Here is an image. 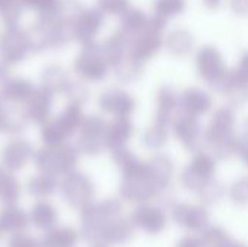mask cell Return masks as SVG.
Segmentation results:
<instances>
[{"label":"cell","instance_id":"1","mask_svg":"<svg viewBox=\"0 0 248 247\" xmlns=\"http://www.w3.org/2000/svg\"><path fill=\"white\" fill-rule=\"evenodd\" d=\"M237 114L230 105L217 108L212 112L211 121L205 128V146L217 160H230L237 156L238 140Z\"/></svg>","mask_w":248,"mask_h":247},{"label":"cell","instance_id":"2","mask_svg":"<svg viewBox=\"0 0 248 247\" xmlns=\"http://www.w3.org/2000/svg\"><path fill=\"white\" fill-rule=\"evenodd\" d=\"M26 32L33 54L62 49L73 41L71 26L60 20L55 15L38 16Z\"/></svg>","mask_w":248,"mask_h":247},{"label":"cell","instance_id":"3","mask_svg":"<svg viewBox=\"0 0 248 247\" xmlns=\"http://www.w3.org/2000/svg\"><path fill=\"white\" fill-rule=\"evenodd\" d=\"M119 195L129 204H144L157 198L161 192L150 172L148 163L137 160L128 169L122 170Z\"/></svg>","mask_w":248,"mask_h":247},{"label":"cell","instance_id":"4","mask_svg":"<svg viewBox=\"0 0 248 247\" xmlns=\"http://www.w3.org/2000/svg\"><path fill=\"white\" fill-rule=\"evenodd\" d=\"M122 215V204L116 198H106L97 204L92 202L80 211V237L89 243L102 242L108 223Z\"/></svg>","mask_w":248,"mask_h":247},{"label":"cell","instance_id":"5","mask_svg":"<svg viewBox=\"0 0 248 247\" xmlns=\"http://www.w3.org/2000/svg\"><path fill=\"white\" fill-rule=\"evenodd\" d=\"M80 163V151L68 143L58 146H44L35 150L33 165L39 172L49 173L57 178H64L77 170Z\"/></svg>","mask_w":248,"mask_h":247},{"label":"cell","instance_id":"6","mask_svg":"<svg viewBox=\"0 0 248 247\" xmlns=\"http://www.w3.org/2000/svg\"><path fill=\"white\" fill-rule=\"evenodd\" d=\"M166 29H167V22L153 15L150 17L148 26L144 31L128 38L129 54L142 63L153 60L155 55H158V52L164 47Z\"/></svg>","mask_w":248,"mask_h":247},{"label":"cell","instance_id":"7","mask_svg":"<svg viewBox=\"0 0 248 247\" xmlns=\"http://www.w3.org/2000/svg\"><path fill=\"white\" fill-rule=\"evenodd\" d=\"M195 68L198 77L218 92L230 71L221 49L211 44L198 48L195 54Z\"/></svg>","mask_w":248,"mask_h":247},{"label":"cell","instance_id":"8","mask_svg":"<svg viewBox=\"0 0 248 247\" xmlns=\"http://www.w3.org/2000/svg\"><path fill=\"white\" fill-rule=\"evenodd\" d=\"M73 71L86 83H100L108 77L110 66L103 57L99 42L81 47L73 60Z\"/></svg>","mask_w":248,"mask_h":247},{"label":"cell","instance_id":"9","mask_svg":"<svg viewBox=\"0 0 248 247\" xmlns=\"http://www.w3.org/2000/svg\"><path fill=\"white\" fill-rule=\"evenodd\" d=\"M217 173V157L208 151H198L193 153L192 160L180 173V185L190 191L198 192L205 183L215 178Z\"/></svg>","mask_w":248,"mask_h":247},{"label":"cell","instance_id":"10","mask_svg":"<svg viewBox=\"0 0 248 247\" xmlns=\"http://www.w3.org/2000/svg\"><path fill=\"white\" fill-rule=\"evenodd\" d=\"M60 191L64 201L74 210L81 211L94 199L96 188L92 178L83 172L74 170L62 178Z\"/></svg>","mask_w":248,"mask_h":247},{"label":"cell","instance_id":"11","mask_svg":"<svg viewBox=\"0 0 248 247\" xmlns=\"http://www.w3.org/2000/svg\"><path fill=\"white\" fill-rule=\"evenodd\" d=\"M106 119L97 114L86 115L80 128L76 147L78 148L80 154L96 157L106 150L105 144V131H106Z\"/></svg>","mask_w":248,"mask_h":247},{"label":"cell","instance_id":"12","mask_svg":"<svg viewBox=\"0 0 248 247\" xmlns=\"http://www.w3.org/2000/svg\"><path fill=\"white\" fill-rule=\"evenodd\" d=\"M32 54L26 29L20 26L4 28L0 33V60L10 66L23 63Z\"/></svg>","mask_w":248,"mask_h":247},{"label":"cell","instance_id":"13","mask_svg":"<svg viewBox=\"0 0 248 247\" xmlns=\"http://www.w3.org/2000/svg\"><path fill=\"white\" fill-rule=\"evenodd\" d=\"M171 132L182 147L190 153H198L205 146V128L199 122V118L179 112L173 119Z\"/></svg>","mask_w":248,"mask_h":247},{"label":"cell","instance_id":"14","mask_svg":"<svg viewBox=\"0 0 248 247\" xmlns=\"http://www.w3.org/2000/svg\"><path fill=\"white\" fill-rule=\"evenodd\" d=\"M97 106L103 114L113 118H131L137 109V99L128 90L110 86L100 92Z\"/></svg>","mask_w":248,"mask_h":247},{"label":"cell","instance_id":"15","mask_svg":"<svg viewBox=\"0 0 248 247\" xmlns=\"http://www.w3.org/2000/svg\"><path fill=\"white\" fill-rule=\"evenodd\" d=\"M105 15L97 7H84L71 23L73 41L81 47L96 42L99 33L105 26Z\"/></svg>","mask_w":248,"mask_h":247},{"label":"cell","instance_id":"16","mask_svg":"<svg viewBox=\"0 0 248 247\" xmlns=\"http://www.w3.org/2000/svg\"><path fill=\"white\" fill-rule=\"evenodd\" d=\"M35 148L32 143L22 137H13L10 141L4 144L0 153V165H3L7 170L16 173L28 166L31 160H33Z\"/></svg>","mask_w":248,"mask_h":247},{"label":"cell","instance_id":"17","mask_svg":"<svg viewBox=\"0 0 248 247\" xmlns=\"http://www.w3.org/2000/svg\"><path fill=\"white\" fill-rule=\"evenodd\" d=\"M55 95L44 86H36L28 102L25 103V112L29 119V124L36 127H42L52 118V106H54Z\"/></svg>","mask_w":248,"mask_h":247},{"label":"cell","instance_id":"18","mask_svg":"<svg viewBox=\"0 0 248 247\" xmlns=\"http://www.w3.org/2000/svg\"><path fill=\"white\" fill-rule=\"evenodd\" d=\"M214 109L212 95L196 86H190L179 95V112L187 114L195 118H202Z\"/></svg>","mask_w":248,"mask_h":247},{"label":"cell","instance_id":"19","mask_svg":"<svg viewBox=\"0 0 248 247\" xmlns=\"http://www.w3.org/2000/svg\"><path fill=\"white\" fill-rule=\"evenodd\" d=\"M132 223L137 229L142 230L147 234H158L167 227V214L166 211L150 202L140 204L131 215Z\"/></svg>","mask_w":248,"mask_h":247},{"label":"cell","instance_id":"20","mask_svg":"<svg viewBox=\"0 0 248 247\" xmlns=\"http://www.w3.org/2000/svg\"><path fill=\"white\" fill-rule=\"evenodd\" d=\"M173 220L190 231H203L209 223V213L205 205L196 204H177L171 205Z\"/></svg>","mask_w":248,"mask_h":247},{"label":"cell","instance_id":"21","mask_svg":"<svg viewBox=\"0 0 248 247\" xmlns=\"http://www.w3.org/2000/svg\"><path fill=\"white\" fill-rule=\"evenodd\" d=\"M219 92L234 109L244 108L248 103V77L238 68L230 70Z\"/></svg>","mask_w":248,"mask_h":247},{"label":"cell","instance_id":"22","mask_svg":"<svg viewBox=\"0 0 248 247\" xmlns=\"http://www.w3.org/2000/svg\"><path fill=\"white\" fill-rule=\"evenodd\" d=\"M179 92L170 86L163 84L155 93V112L154 122L170 127L176 115L179 114Z\"/></svg>","mask_w":248,"mask_h":247},{"label":"cell","instance_id":"23","mask_svg":"<svg viewBox=\"0 0 248 247\" xmlns=\"http://www.w3.org/2000/svg\"><path fill=\"white\" fill-rule=\"evenodd\" d=\"M135 134V125L131 118H113L106 125L105 144L108 150L126 147Z\"/></svg>","mask_w":248,"mask_h":247},{"label":"cell","instance_id":"24","mask_svg":"<svg viewBox=\"0 0 248 247\" xmlns=\"http://www.w3.org/2000/svg\"><path fill=\"white\" fill-rule=\"evenodd\" d=\"M35 87L36 86L32 83V80L20 76H12L9 80L0 84V98L3 102L10 105H25L33 93Z\"/></svg>","mask_w":248,"mask_h":247},{"label":"cell","instance_id":"25","mask_svg":"<svg viewBox=\"0 0 248 247\" xmlns=\"http://www.w3.org/2000/svg\"><path fill=\"white\" fill-rule=\"evenodd\" d=\"M84 116L86 115L83 112L81 105L67 102L64 109L55 118H51V121L55 125V128L58 130V132L62 135V138L65 141H68L76 132H78V128H80Z\"/></svg>","mask_w":248,"mask_h":247},{"label":"cell","instance_id":"26","mask_svg":"<svg viewBox=\"0 0 248 247\" xmlns=\"http://www.w3.org/2000/svg\"><path fill=\"white\" fill-rule=\"evenodd\" d=\"M195 47H196V39L193 33L185 26H177L169 31L167 35L164 36V48L173 57L177 58L187 57L193 52Z\"/></svg>","mask_w":248,"mask_h":247},{"label":"cell","instance_id":"27","mask_svg":"<svg viewBox=\"0 0 248 247\" xmlns=\"http://www.w3.org/2000/svg\"><path fill=\"white\" fill-rule=\"evenodd\" d=\"M147 163H148L150 172H151L160 192L161 194L167 192L169 188L171 186V182L174 178V170H176L173 159L166 153L157 151L150 160H147Z\"/></svg>","mask_w":248,"mask_h":247},{"label":"cell","instance_id":"28","mask_svg":"<svg viewBox=\"0 0 248 247\" xmlns=\"http://www.w3.org/2000/svg\"><path fill=\"white\" fill-rule=\"evenodd\" d=\"M135 224L131 218L126 217H118L106 224L102 242L109 246H122L129 243L135 236Z\"/></svg>","mask_w":248,"mask_h":247},{"label":"cell","instance_id":"29","mask_svg":"<svg viewBox=\"0 0 248 247\" xmlns=\"http://www.w3.org/2000/svg\"><path fill=\"white\" fill-rule=\"evenodd\" d=\"M115 79L119 83L124 84H132L135 82H138L142 76H144V70H145V63L140 61L138 58H135L134 55L129 54V51L116 63L110 67Z\"/></svg>","mask_w":248,"mask_h":247},{"label":"cell","instance_id":"30","mask_svg":"<svg viewBox=\"0 0 248 247\" xmlns=\"http://www.w3.org/2000/svg\"><path fill=\"white\" fill-rule=\"evenodd\" d=\"M29 124L25 108L20 105H10L3 109L0 116V132L17 137L20 135Z\"/></svg>","mask_w":248,"mask_h":247},{"label":"cell","instance_id":"31","mask_svg":"<svg viewBox=\"0 0 248 247\" xmlns=\"http://www.w3.org/2000/svg\"><path fill=\"white\" fill-rule=\"evenodd\" d=\"M29 224V215L15 205H4L0 210V233L1 234H16L26 230Z\"/></svg>","mask_w":248,"mask_h":247},{"label":"cell","instance_id":"32","mask_svg":"<svg viewBox=\"0 0 248 247\" xmlns=\"http://www.w3.org/2000/svg\"><path fill=\"white\" fill-rule=\"evenodd\" d=\"M71 80L68 71L58 63H49L46 64L39 76V82L41 86L46 87L48 90H51L54 95L64 92V89L67 87L68 82Z\"/></svg>","mask_w":248,"mask_h":247},{"label":"cell","instance_id":"33","mask_svg":"<svg viewBox=\"0 0 248 247\" xmlns=\"http://www.w3.org/2000/svg\"><path fill=\"white\" fill-rule=\"evenodd\" d=\"M28 215H29V223L35 229L44 230V231L51 230L58 223L57 208L45 199H39L36 204H33V207L31 208V213Z\"/></svg>","mask_w":248,"mask_h":247},{"label":"cell","instance_id":"34","mask_svg":"<svg viewBox=\"0 0 248 247\" xmlns=\"http://www.w3.org/2000/svg\"><path fill=\"white\" fill-rule=\"evenodd\" d=\"M150 17L141 7L137 6H129L125 13L121 16V22H119V31L124 32L126 35V38H131L137 33H140L141 31H144L148 23H150Z\"/></svg>","mask_w":248,"mask_h":247},{"label":"cell","instance_id":"35","mask_svg":"<svg viewBox=\"0 0 248 247\" xmlns=\"http://www.w3.org/2000/svg\"><path fill=\"white\" fill-rule=\"evenodd\" d=\"M58 188H60L58 178L44 172H39L38 175L32 176L26 183L28 194L38 199H46L52 197L58 191Z\"/></svg>","mask_w":248,"mask_h":247},{"label":"cell","instance_id":"36","mask_svg":"<svg viewBox=\"0 0 248 247\" xmlns=\"http://www.w3.org/2000/svg\"><path fill=\"white\" fill-rule=\"evenodd\" d=\"M80 233L73 227H52L39 240L41 247H76Z\"/></svg>","mask_w":248,"mask_h":247},{"label":"cell","instance_id":"37","mask_svg":"<svg viewBox=\"0 0 248 247\" xmlns=\"http://www.w3.org/2000/svg\"><path fill=\"white\" fill-rule=\"evenodd\" d=\"M100 49L103 57L112 67L128 52V38L124 32L118 29L106 39H103V42H100Z\"/></svg>","mask_w":248,"mask_h":247},{"label":"cell","instance_id":"38","mask_svg":"<svg viewBox=\"0 0 248 247\" xmlns=\"http://www.w3.org/2000/svg\"><path fill=\"white\" fill-rule=\"evenodd\" d=\"M22 186L13 172L0 165V202L4 205H15L20 199Z\"/></svg>","mask_w":248,"mask_h":247},{"label":"cell","instance_id":"39","mask_svg":"<svg viewBox=\"0 0 248 247\" xmlns=\"http://www.w3.org/2000/svg\"><path fill=\"white\" fill-rule=\"evenodd\" d=\"M169 135H170V127L153 121V124L144 130L141 135V143L147 150L157 153L167 146Z\"/></svg>","mask_w":248,"mask_h":247},{"label":"cell","instance_id":"40","mask_svg":"<svg viewBox=\"0 0 248 247\" xmlns=\"http://www.w3.org/2000/svg\"><path fill=\"white\" fill-rule=\"evenodd\" d=\"M187 0H153V15L169 22L185 13Z\"/></svg>","mask_w":248,"mask_h":247},{"label":"cell","instance_id":"41","mask_svg":"<svg viewBox=\"0 0 248 247\" xmlns=\"http://www.w3.org/2000/svg\"><path fill=\"white\" fill-rule=\"evenodd\" d=\"M196 195H198V198L201 199V202H202L203 205H215V204H218V202L224 198V195H225V188H224V185H222L219 181H217V179L214 178V179H211L208 183H205V185L196 192Z\"/></svg>","mask_w":248,"mask_h":247},{"label":"cell","instance_id":"42","mask_svg":"<svg viewBox=\"0 0 248 247\" xmlns=\"http://www.w3.org/2000/svg\"><path fill=\"white\" fill-rule=\"evenodd\" d=\"M201 242L203 247H227L231 243V236L225 229L212 226L203 230Z\"/></svg>","mask_w":248,"mask_h":247},{"label":"cell","instance_id":"43","mask_svg":"<svg viewBox=\"0 0 248 247\" xmlns=\"http://www.w3.org/2000/svg\"><path fill=\"white\" fill-rule=\"evenodd\" d=\"M62 95L65 96L68 103H76V105H84L89 99V87L87 83L81 79L78 80H70L67 87L64 89Z\"/></svg>","mask_w":248,"mask_h":247},{"label":"cell","instance_id":"44","mask_svg":"<svg viewBox=\"0 0 248 247\" xmlns=\"http://www.w3.org/2000/svg\"><path fill=\"white\" fill-rule=\"evenodd\" d=\"M23 9L33 10L38 16H52L57 13L61 0H19Z\"/></svg>","mask_w":248,"mask_h":247},{"label":"cell","instance_id":"45","mask_svg":"<svg viewBox=\"0 0 248 247\" xmlns=\"http://www.w3.org/2000/svg\"><path fill=\"white\" fill-rule=\"evenodd\" d=\"M86 6L83 4L81 0H61V4L55 13V16L62 20L64 23L70 25L74 22V19L80 15V12L84 9Z\"/></svg>","mask_w":248,"mask_h":247},{"label":"cell","instance_id":"46","mask_svg":"<svg viewBox=\"0 0 248 247\" xmlns=\"http://www.w3.org/2000/svg\"><path fill=\"white\" fill-rule=\"evenodd\" d=\"M228 197L235 205H248V176H241L232 182L228 191Z\"/></svg>","mask_w":248,"mask_h":247},{"label":"cell","instance_id":"47","mask_svg":"<svg viewBox=\"0 0 248 247\" xmlns=\"http://www.w3.org/2000/svg\"><path fill=\"white\" fill-rule=\"evenodd\" d=\"M96 7L105 16H122L129 7V0H96Z\"/></svg>","mask_w":248,"mask_h":247},{"label":"cell","instance_id":"48","mask_svg":"<svg viewBox=\"0 0 248 247\" xmlns=\"http://www.w3.org/2000/svg\"><path fill=\"white\" fill-rule=\"evenodd\" d=\"M23 7L20 3H16L4 10L0 12V22L4 25V28H10V26H19L22 16H23Z\"/></svg>","mask_w":248,"mask_h":247},{"label":"cell","instance_id":"49","mask_svg":"<svg viewBox=\"0 0 248 247\" xmlns=\"http://www.w3.org/2000/svg\"><path fill=\"white\" fill-rule=\"evenodd\" d=\"M7 247H41V245H39V240H36L33 236L22 231V233H16L10 236L7 242Z\"/></svg>","mask_w":248,"mask_h":247},{"label":"cell","instance_id":"50","mask_svg":"<svg viewBox=\"0 0 248 247\" xmlns=\"http://www.w3.org/2000/svg\"><path fill=\"white\" fill-rule=\"evenodd\" d=\"M228 4L237 16H248V0H230Z\"/></svg>","mask_w":248,"mask_h":247},{"label":"cell","instance_id":"51","mask_svg":"<svg viewBox=\"0 0 248 247\" xmlns=\"http://www.w3.org/2000/svg\"><path fill=\"white\" fill-rule=\"evenodd\" d=\"M237 156L240 157V160L248 167V137L247 135H241L240 134V140H238V150H237Z\"/></svg>","mask_w":248,"mask_h":247},{"label":"cell","instance_id":"52","mask_svg":"<svg viewBox=\"0 0 248 247\" xmlns=\"http://www.w3.org/2000/svg\"><path fill=\"white\" fill-rule=\"evenodd\" d=\"M176 247H203V245H202L201 239L187 236V237H183L182 240H179L176 243Z\"/></svg>","mask_w":248,"mask_h":247},{"label":"cell","instance_id":"53","mask_svg":"<svg viewBox=\"0 0 248 247\" xmlns=\"http://www.w3.org/2000/svg\"><path fill=\"white\" fill-rule=\"evenodd\" d=\"M12 66L7 64L6 61L0 60V84L4 83L6 80H9L12 77V71H10Z\"/></svg>","mask_w":248,"mask_h":247},{"label":"cell","instance_id":"54","mask_svg":"<svg viewBox=\"0 0 248 247\" xmlns=\"http://www.w3.org/2000/svg\"><path fill=\"white\" fill-rule=\"evenodd\" d=\"M202 4L205 9H208L211 12H217L222 7L224 0H202Z\"/></svg>","mask_w":248,"mask_h":247},{"label":"cell","instance_id":"55","mask_svg":"<svg viewBox=\"0 0 248 247\" xmlns=\"http://www.w3.org/2000/svg\"><path fill=\"white\" fill-rule=\"evenodd\" d=\"M237 68H238L241 73H244V74H246V76L248 77V49L247 51H244V52L241 54Z\"/></svg>","mask_w":248,"mask_h":247},{"label":"cell","instance_id":"56","mask_svg":"<svg viewBox=\"0 0 248 247\" xmlns=\"http://www.w3.org/2000/svg\"><path fill=\"white\" fill-rule=\"evenodd\" d=\"M16 3H19V0H0V12L16 4Z\"/></svg>","mask_w":248,"mask_h":247},{"label":"cell","instance_id":"57","mask_svg":"<svg viewBox=\"0 0 248 247\" xmlns=\"http://www.w3.org/2000/svg\"><path fill=\"white\" fill-rule=\"evenodd\" d=\"M241 135H247L248 137V118L244 119L243 127H241Z\"/></svg>","mask_w":248,"mask_h":247},{"label":"cell","instance_id":"58","mask_svg":"<svg viewBox=\"0 0 248 247\" xmlns=\"http://www.w3.org/2000/svg\"><path fill=\"white\" fill-rule=\"evenodd\" d=\"M227 247H248L247 245H244V243H241V242H231L230 245Z\"/></svg>","mask_w":248,"mask_h":247},{"label":"cell","instance_id":"59","mask_svg":"<svg viewBox=\"0 0 248 247\" xmlns=\"http://www.w3.org/2000/svg\"><path fill=\"white\" fill-rule=\"evenodd\" d=\"M92 247H109V245L103 243V242H97V243H93Z\"/></svg>","mask_w":248,"mask_h":247},{"label":"cell","instance_id":"60","mask_svg":"<svg viewBox=\"0 0 248 247\" xmlns=\"http://www.w3.org/2000/svg\"><path fill=\"white\" fill-rule=\"evenodd\" d=\"M3 109H4V106H3V100H1V98H0V116H1V112H3Z\"/></svg>","mask_w":248,"mask_h":247},{"label":"cell","instance_id":"61","mask_svg":"<svg viewBox=\"0 0 248 247\" xmlns=\"http://www.w3.org/2000/svg\"><path fill=\"white\" fill-rule=\"evenodd\" d=\"M1 236H3V234H1V233H0V240H1Z\"/></svg>","mask_w":248,"mask_h":247}]
</instances>
